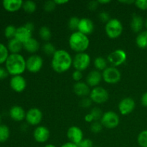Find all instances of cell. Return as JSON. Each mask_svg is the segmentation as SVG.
I'll use <instances>...</instances> for the list:
<instances>
[{
	"label": "cell",
	"mask_w": 147,
	"mask_h": 147,
	"mask_svg": "<svg viewBox=\"0 0 147 147\" xmlns=\"http://www.w3.org/2000/svg\"><path fill=\"white\" fill-rule=\"evenodd\" d=\"M73 60L67 51L62 49L57 50L52 57V67L56 73H65L73 65Z\"/></svg>",
	"instance_id": "cell-1"
},
{
	"label": "cell",
	"mask_w": 147,
	"mask_h": 147,
	"mask_svg": "<svg viewBox=\"0 0 147 147\" xmlns=\"http://www.w3.org/2000/svg\"><path fill=\"white\" fill-rule=\"evenodd\" d=\"M6 69L11 76H21L26 68V60L20 54H10L5 62Z\"/></svg>",
	"instance_id": "cell-2"
},
{
	"label": "cell",
	"mask_w": 147,
	"mask_h": 147,
	"mask_svg": "<svg viewBox=\"0 0 147 147\" xmlns=\"http://www.w3.org/2000/svg\"><path fill=\"white\" fill-rule=\"evenodd\" d=\"M90 40L88 37L78 31L74 32L69 37V45L77 53H85L88 48Z\"/></svg>",
	"instance_id": "cell-3"
},
{
	"label": "cell",
	"mask_w": 147,
	"mask_h": 147,
	"mask_svg": "<svg viewBox=\"0 0 147 147\" xmlns=\"http://www.w3.org/2000/svg\"><path fill=\"white\" fill-rule=\"evenodd\" d=\"M105 31L108 37L111 39L118 38L123 32V25L118 19H111L106 24Z\"/></svg>",
	"instance_id": "cell-4"
},
{
	"label": "cell",
	"mask_w": 147,
	"mask_h": 147,
	"mask_svg": "<svg viewBox=\"0 0 147 147\" xmlns=\"http://www.w3.org/2000/svg\"><path fill=\"white\" fill-rule=\"evenodd\" d=\"M90 64V57L88 53H80L75 55L73 60V66L76 70L83 71L89 67Z\"/></svg>",
	"instance_id": "cell-5"
},
{
	"label": "cell",
	"mask_w": 147,
	"mask_h": 147,
	"mask_svg": "<svg viewBox=\"0 0 147 147\" xmlns=\"http://www.w3.org/2000/svg\"><path fill=\"white\" fill-rule=\"evenodd\" d=\"M126 59H127V54L126 51L122 49H117L111 52L108 55L107 61L111 65L112 67H116L125 63Z\"/></svg>",
	"instance_id": "cell-6"
},
{
	"label": "cell",
	"mask_w": 147,
	"mask_h": 147,
	"mask_svg": "<svg viewBox=\"0 0 147 147\" xmlns=\"http://www.w3.org/2000/svg\"><path fill=\"white\" fill-rule=\"evenodd\" d=\"M90 98L93 103H96L97 104H102V103H106L109 100V92L106 89L100 86L93 88V89L90 90Z\"/></svg>",
	"instance_id": "cell-7"
},
{
	"label": "cell",
	"mask_w": 147,
	"mask_h": 147,
	"mask_svg": "<svg viewBox=\"0 0 147 147\" xmlns=\"http://www.w3.org/2000/svg\"><path fill=\"white\" fill-rule=\"evenodd\" d=\"M100 123L103 127L106 129H115L119 126L120 123V119L119 115L113 111H107L103 114Z\"/></svg>",
	"instance_id": "cell-8"
},
{
	"label": "cell",
	"mask_w": 147,
	"mask_h": 147,
	"mask_svg": "<svg viewBox=\"0 0 147 147\" xmlns=\"http://www.w3.org/2000/svg\"><path fill=\"white\" fill-rule=\"evenodd\" d=\"M103 80L109 84H115L119 83L121 78L120 70L115 67H108L102 73Z\"/></svg>",
	"instance_id": "cell-9"
},
{
	"label": "cell",
	"mask_w": 147,
	"mask_h": 147,
	"mask_svg": "<svg viewBox=\"0 0 147 147\" xmlns=\"http://www.w3.org/2000/svg\"><path fill=\"white\" fill-rule=\"evenodd\" d=\"M43 60L38 55H32L26 60V68L30 73H37L42 69Z\"/></svg>",
	"instance_id": "cell-10"
},
{
	"label": "cell",
	"mask_w": 147,
	"mask_h": 147,
	"mask_svg": "<svg viewBox=\"0 0 147 147\" xmlns=\"http://www.w3.org/2000/svg\"><path fill=\"white\" fill-rule=\"evenodd\" d=\"M42 119V113L37 108H32L26 113L25 120L27 123L32 126L40 124Z\"/></svg>",
	"instance_id": "cell-11"
},
{
	"label": "cell",
	"mask_w": 147,
	"mask_h": 147,
	"mask_svg": "<svg viewBox=\"0 0 147 147\" xmlns=\"http://www.w3.org/2000/svg\"><path fill=\"white\" fill-rule=\"evenodd\" d=\"M136 103L134 100L130 97H126L122 99L119 103V111L120 113L123 116L130 114L135 109Z\"/></svg>",
	"instance_id": "cell-12"
},
{
	"label": "cell",
	"mask_w": 147,
	"mask_h": 147,
	"mask_svg": "<svg viewBox=\"0 0 147 147\" xmlns=\"http://www.w3.org/2000/svg\"><path fill=\"white\" fill-rule=\"evenodd\" d=\"M67 137L70 142L78 145L83 139V131L76 126H70L67 131Z\"/></svg>",
	"instance_id": "cell-13"
},
{
	"label": "cell",
	"mask_w": 147,
	"mask_h": 147,
	"mask_svg": "<svg viewBox=\"0 0 147 147\" xmlns=\"http://www.w3.org/2000/svg\"><path fill=\"white\" fill-rule=\"evenodd\" d=\"M50 136V131L44 126H37L33 132V137L34 140L38 143H45L49 139Z\"/></svg>",
	"instance_id": "cell-14"
},
{
	"label": "cell",
	"mask_w": 147,
	"mask_h": 147,
	"mask_svg": "<svg viewBox=\"0 0 147 147\" xmlns=\"http://www.w3.org/2000/svg\"><path fill=\"white\" fill-rule=\"evenodd\" d=\"M10 87L13 90L17 93L24 91L27 86V81L25 78L22 76H14L10 80Z\"/></svg>",
	"instance_id": "cell-15"
},
{
	"label": "cell",
	"mask_w": 147,
	"mask_h": 147,
	"mask_svg": "<svg viewBox=\"0 0 147 147\" xmlns=\"http://www.w3.org/2000/svg\"><path fill=\"white\" fill-rule=\"evenodd\" d=\"M94 30V24L93 21L88 18H82L80 20L78 31L86 35H89Z\"/></svg>",
	"instance_id": "cell-16"
},
{
	"label": "cell",
	"mask_w": 147,
	"mask_h": 147,
	"mask_svg": "<svg viewBox=\"0 0 147 147\" xmlns=\"http://www.w3.org/2000/svg\"><path fill=\"white\" fill-rule=\"evenodd\" d=\"M103 77L102 73L97 70H93L88 74L86 78V83L89 87H97L101 82Z\"/></svg>",
	"instance_id": "cell-17"
},
{
	"label": "cell",
	"mask_w": 147,
	"mask_h": 147,
	"mask_svg": "<svg viewBox=\"0 0 147 147\" xmlns=\"http://www.w3.org/2000/svg\"><path fill=\"white\" fill-rule=\"evenodd\" d=\"M73 91L78 96L84 98L86 97L88 95H90V89L87 83L80 81L74 84Z\"/></svg>",
	"instance_id": "cell-18"
},
{
	"label": "cell",
	"mask_w": 147,
	"mask_h": 147,
	"mask_svg": "<svg viewBox=\"0 0 147 147\" xmlns=\"http://www.w3.org/2000/svg\"><path fill=\"white\" fill-rule=\"evenodd\" d=\"M32 32L27 30L24 26H21V27H19L17 28L14 38H16L17 40L21 42L22 44H24L27 40L32 38Z\"/></svg>",
	"instance_id": "cell-19"
},
{
	"label": "cell",
	"mask_w": 147,
	"mask_h": 147,
	"mask_svg": "<svg viewBox=\"0 0 147 147\" xmlns=\"http://www.w3.org/2000/svg\"><path fill=\"white\" fill-rule=\"evenodd\" d=\"M9 116L15 121H21L25 119L26 113L21 106H14L10 109Z\"/></svg>",
	"instance_id": "cell-20"
},
{
	"label": "cell",
	"mask_w": 147,
	"mask_h": 147,
	"mask_svg": "<svg viewBox=\"0 0 147 147\" xmlns=\"http://www.w3.org/2000/svg\"><path fill=\"white\" fill-rule=\"evenodd\" d=\"M2 4L6 10L14 12L22 7L23 1L22 0H4Z\"/></svg>",
	"instance_id": "cell-21"
},
{
	"label": "cell",
	"mask_w": 147,
	"mask_h": 147,
	"mask_svg": "<svg viewBox=\"0 0 147 147\" xmlns=\"http://www.w3.org/2000/svg\"><path fill=\"white\" fill-rule=\"evenodd\" d=\"M40 46V45L38 40L32 37L31 39L27 40L26 42L23 44V48L28 53L34 55V53H36L39 50Z\"/></svg>",
	"instance_id": "cell-22"
},
{
	"label": "cell",
	"mask_w": 147,
	"mask_h": 147,
	"mask_svg": "<svg viewBox=\"0 0 147 147\" xmlns=\"http://www.w3.org/2000/svg\"><path fill=\"white\" fill-rule=\"evenodd\" d=\"M130 26L131 30L134 32H139L142 30L144 26V20L142 16L136 14H133Z\"/></svg>",
	"instance_id": "cell-23"
},
{
	"label": "cell",
	"mask_w": 147,
	"mask_h": 147,
	"mask_svg": "<svg viewBox=\"0 0 147 147\" xmlns=\"http://www.w3.org/2000/svg\"><path fill=\"white\" fill-rule=\"evenodd\" d=\"M7 48L11 54H20V52L23 48V44L16 38H13L9 40Z\"/></svg>",
	"instance_id": "cell-24"
},
{
	"label": "cell",
	"mask_w": 147,
	"mask_h": 147,
	"mask_svg": "<svg viewBox=\"0 0 147 147\" xmlns=\"http://www.w3.org/2000/svg\"><path fill=\"white\" fill-rule=\"evenodd\" d=\"M93 64H94V67L96 70H98L100 72L103 71L108 67V61L106 59L103 58V57H100V56L95 58Z\"/></svg>",
	"instance_id": "cell-25"
},
{
	"label": "cell",
	"mask_w": 147,
	"mask_h": 147,
	"mask_svg": "<svg viewBox=\"0 0 147 147\" xmlns=\"http://www.w3.org/2000/svg\"><path fill=\"white\" fill-rule=\"evenodd\" d=\"M136 43L140 48L147 47V31H143L139 33L136 38Z\"/></svg>",
	"instance_id": "cell-26"
},
{
	"label": "cell",
	"mask_w": 147,
	"mask_h": 147,
	"mask_svg": "<svg viewBox=\"0 0 147 147\" xmlns=\"http://www.w3.org/2000/svg\"><path fill=\"white\" fill-rule=\"evenodd\" d=\"M39 35L42 40L47 42L52 37L51 30L47 26H42L39 30Z\"/></svg>",
	"instance_id": "cell-27"
},
{
	"label": "cell",
	"mask_w": 147,
	"mask_h": 147,
	"mask_svg": "<svg viewBox=\"0 0 147 147\" xmlns=\"http://www.w3.org/2000/svg\"><path fill=\"white\" fill-rule=\"evenodd\" d=\"M22 8L25 12L28 13V14H32L37 9V4L34 1L27 0V1H23Z\"/></svg>",
	"instance_id": "cell-28"
},
{
	"label": "cell",
	"mask_w": 147,
	"mask_h": 147,
	"mask_svg": "<svg viewBox=\"0 0 147 147\" xmlns=\"http://www.w3.org/2000/svg\"><path fill=\"white\" fill-rule=\"evenodd\" d=\"M10 135L9 129L4 124H0V142H4L9 139Z\"/></svg>",
	"instance_id": "cell-29"
},
{
	"label": "cell",
	"mask_w": 147,
	"mask_h": 147,
	"mask_svg": "<svg viewBox=\"0 0 147 147\" xmlns=\"http://www.w3.org/2000/svg\"><path fill=\"white\" fill-rule=\"evenodd\" d=\"M42 50L45 53V54H46L47 55L53 56L57 50H56L55 47V45L53 43L47 42L45 43V44L43 45Z\"/></svg>",
	"instance_id": "cell-30"
},
{
	"label": "cell",
	"mask_w": 147,
	"mask_h": 147,
	"mask_svg": "<svg viewBox=\"0 0 147 147\" xmlns=\"http://www.w3.org/2000/svg\"><path fill=\"white\" fill-rule=\"evenodd\" d=\"M80 20L78 17H70V20H68V23H67V25H68L69 29L72 31L76 32L78 31V28L79 22H80Z\"/></svg>",
	"instance_id": "cell-31"
},
{
	"label": "cell",
	"mask_w": 147,
	"mask_h": 147,
	"mask_svg": "<svg viewBox=\"0 0 147 147\" xmlns=\"http://www.w3.org/2000/svg\"><path fill=\"white\" fill-rule=\"evenodd\" d=\"M9 50L4 44L0 43V64L4 63L9 57Z\"/></svg>",
	"instance_id": "cell-32"
},
{
	"label": "cell",
	"mask_w": 147,
	"mask_h": 147,
	"mask_svg": "<svg viewBox=\"0 0 147 147\" xmlns=\"http://www.w3.org/2000/svg\"><path fill=\"white\" fill-rule=\"evenodd\" d=\"M16 31H17V28L14 25L10 24V25L6 27L5 30H4V35L7 38L11 40V39L14 38V37H15Z\"/></svg>",
	"instance_id": "cell-33"
},
{
	"label": "cell",
	"mask_w": 147,
	"mask_h": 147,
	"mask_svg": "<svg viewBox=\"0 0 147 147\" xmlns=\"http://www.w3.org/2000/svg\"><path fill=\"white\" fill-rule=\"evenodd\" d=\"M137 142L141 147H147V130L142 131L137 137Z\"/></svg>",
	"instance_id": "cell-34"
},
{
	"label": "cell",
	"mask_w": 147,
	"mask_h": 147,
	"mask_svg": "<svg viewBox=\"0 0 147 147\" xmlns=\"http://www.w3.org/2000/svg\"><path fill=\"white\" fill-rule=\"evenodd\" d=\"M90 113L93 116V119H94V121H98L100 120L103 114L102 111L100 110L99 108L97 107L93 108V109L90 111Z\"/></svg>",
	"instance_id": "cell-35"
},
{
	"label": "cell",
	"mask_w": 147,
	"mask_h": 147,
	"mask_svg": "<svg viewBox=\"0 0 147 147\" xmlns=\"http://www.w3.org/2000/svg\"><path fill=\"white\" fill-rule=\"evenodd\" d=\"M56 7H57V4L55 2V1H51V0L45 1L44 5H43L44 10L47 11V12H52V11H53L55 9Z\"/></svg>",
	"instance_id": "cell-36"
},
{
	"label": "cell",
	"mask_w": 147,
	"mask_h": 147,
	"mask_svg": "<svg viewBox=\"0 0 147 147\" xmlns=\"http://www.w3.org/2000/svg\"><path fill=\"white\" fill-rule=\"evenodd\" d=\"M103 125L100 123V121H93L90 125V131L93 132V134H98L103 129Z\"/></svg>",
	"instance_id": "cell-37"
},
{
	"label": "cell",
	"mask_w": 147,
	"mask_h": 147,
	"mask_svg": "<svg viewBox=\"0 0 147 147\" xmlns=\"http://www.w3.org/2000/svg\"><path fill=\"white\" fill-rule=\"evenodd\" d=\"M92 103H93V101H92L91 99H90V98L84 97L80 100L79 104H80V106H81L82 108H86H86L90 107L92 105Z\"/></svg>",
	"instance_id": "cell-38"
},
{
	"label": "cell",
	"mask_w": 147,
	"mask_h": 147,
	"mask_svg": "<svg viewBox=\"0 0 147 147\" xmlns=\"http://www.w3.org/2000/svg\"><path fill=\"white\" fill-rule=\"evenodd\" d=\"M98 17H99V19H100V21H101L102 22L106 23V24L109 21V20H111L110 14H109L107 11H105L100 12Z\"/></svg>",
	"instance_id": "cell-39"
},
{
	"label": "cell",
	"mask_w": 147,
	"mask_h": 147,
	"mask_svg": "<svg viewBox=\"0 0 147 147\" xmlns=\"http://www.w3.org/2000/svg\"><path fill=\"white\" fill-rule=\"evenodd\" d=\"M78 147H93V141L89 139H83L80 143L78 144Z\"/></svg>",
	"instance_id": "cell-40"
},
{
	"label": "cell",
	"mask_w": 147,
	"mask_h": 147,
	"mask_svg": "<svg viewBox=\"0 0 147 147\" xmlns=\"http://www.w3.org/2000/svg\"><path fill=\"white\" fill-rule=\"evenodd\" d=\"M136 7L142 10L147 9V0H136L134 2Z\"/></svg>",
	"instance_id": "cell-41"
},
{
	"label": "cell",
	"mask_w": 147,
	"mask_h": 147,
	"mask_svg": "<svg viewBox=\"0 0 147 147\" xmlns=\"http://www.w3.org/2000/svg\"><path fill=\"white\" fill-rule=\"evenodd\" d=\"M72 78L78 83V82H80L81 80V79L83 78V73L81 71H78V70H75L74 72L72 74Z\"/></svg>",
	"instance_id": "cell-42"
},
{
	"label": "cell",
	"mask_w": 147,
	"mask_h": 147,
	"mask_svg": "<svg viewBox=\"0 0 147 147\" xmlns=\"http://www.w3.org/2000/svg\"><path fill=\"white\" fill-rule=\"evenodd\" d=\"M99 5V3L98 1H89L88 4V7L89 10L90 11H95L98 9Z\"/></svg>",
	"instance_id": "cell-43"
},
{
	"label": "cell",
	"mask_w": 147,
	"mask_h": 147,
	"mask_svg": "<svg viewBox=\"0 0 147 147\" xmlns=\"http://www.w3.org/2000/svg\"><path fill=\"white\" fill-rule=\"evenodd\" d=\"M9 73L7 70V69L4 68L2 67H0V80L4 79L8 76Z\"/></svg>",
	"instance_id": "cell-44"
},
{
	"label": "cell",
	"mask_w": 147,
	"mask_h": 147,
	"mask_svg": "<svg viewBox=\"0 0 147 147\" xmlns=\"http://www.w3.org/2000/svg\"><path fill=\"white\" fill-rule=\"evenodd\" d=\"M24 26L27 29V30H29L30 32H33V31L34 30V24H33L32 22H28L26 23Z\"/></svg>",
	"instance_id": "cell-45"
},
{
	"label": "cell",
	"mask_w": 147,
	"mask_h": 147,
	"mask_svg": "<svg viewBox=\"0 0 147 147\" xmlns=\"http://www.w3.org/2000/svg\"><path fill=\"white\" fill-rule=\"evenodd\" d=\"M85 121H86V122H88V123H93V122L94 121V119H93V116L89 113L85 116Z\"/></svg>",
	"instance_id": "cell-46"
},
{
	"label": "cell",
	"mask_w": 147,
	"mask_h": 147,
	"mask_svg": "<svg viewBox=\"0 0 147 147\" xmlns=\"http://www.w3.org/2000/svg\"><path fill=\"white\" fill-rule=\"evenodd\" d=\"M141 101H142V105L145 107H147V92L145 93L144 94H143V96H142V98H141Z\"/></svg>",
	"instance_id": "cell-47"
},
{
	"label": "cell",
	"mask_w": 147,
	"mask_h": 147,
	"mask_svg": "<svg viewBox=\"0 0 147 147\" xmlns=\"http://www.w3.org/2000/svg\"><path fill=\"white\" fill-rule=\"evenodd\" d=\"M60 147H78L77 144H75L72 143V142H67V143L63 144Z\"/></svg>",
	"instance_id": "cell-48"
},
{
	"label": "cell",
	"mask_w": 147,
	"mask_h": 147,
	"mask_svg": "<svg viewBox=\"0 0 147 147\" xmlns=\"http://www.w3.org/2000/svg\"><path fill=\"white\" fill-rule=\"evenodd\" d=\"M55 2L57 5H60V4H64L68 2L67 0H55Z\"/></svg>",
	"instance_id": "cell-49"
},
{
	"label": "cell",
	"mask_w": 147,
	"mask_h": 147,
	"mask_svg": "<svg viewBox=\"0 0 147 147\" xmlns=\"http://www.w3.org/2000/svg\"><path fill=\"white\" fill-rule=\"evenodd\" d=\"M98 3L99 4H108V3H110L111 1L110 0H98Z\"/></svg>",
	"instance_id": "cell-50"
},
{
	"label": "cell",
	"mask_w": 147,
	"mask_h": 147,
	"mask_svg": "<svg viewBox=\"0 0 147 147\" xmlns=\"http://www.w3.org/2000/svg\"><path fill=\"white\" fill-rule=\"evenodd\" d=\"M121 3H124V4H132V3H134L135 1H131V0H130V1H119Z\"/></svg>",
	"instance_id": "cell-51"
},
{
	"label": "cell",
	"mask_w": 147,
	"mask_h": 147,
	"mask_svg": "<svg viewBox=\"0 0 147 147\" xmlns=\"http://www.w3.org/2000/svg\"><path fill=\"white\" fill-rule=\"evenodd\" d=\"M44 147H56L54 144H49L45 145Z\"/></svg>",
	"instance_id": "cell-52"
},
{
	"label": "cell",
	"mask_w": 147,
	"mask_h": 147,
	"mask_svg": "<svg viewBox=\"0 0 147 147\" xmlns=\"http://www.w3.org/2000/svg\"><path fill=\"white\" fill-rule=\"evenodd\" d=\"M1 114H0V123H1Z\"/></svg>",
	"instance_id": "cell-53"
},
{
	"label": "cell",
	"mask_w": 147,
	"mask_h": 147,
	"mask_svg": "<svg viewBox=\"0 0 147 147\" xmlns=\"http://www.w3.org/2000/svg\"><path fill=\"white\" fill-rule=\"evenodd\" d=\"M146 27L147 28V20H146Z\"/></svg>",
	"instance_id": "cell-54"
}]
</instances>
